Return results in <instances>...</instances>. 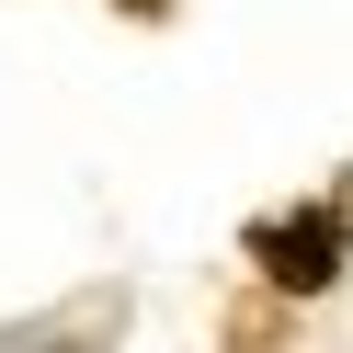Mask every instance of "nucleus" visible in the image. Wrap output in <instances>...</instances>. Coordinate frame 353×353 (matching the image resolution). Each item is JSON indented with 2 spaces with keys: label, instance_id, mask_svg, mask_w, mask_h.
<instances>
[{
  "label": "nucleus",
  "instance_id": "f257e3e1",
  "mask_svg": "<svg viewBox=\"0 0 353 353\" xmlns=\"http://www.w3.org/2000/svg\"><path fill=\"white\" fill-rule=\"evenodd\" d=\"M262 274H274V285H296V296H319V285L342 274V205L319 194L307 216H285V228L262 239Z\"/></svg>",
  "mask_w": 353,
  "mask_h": 353
}]
</instances>
